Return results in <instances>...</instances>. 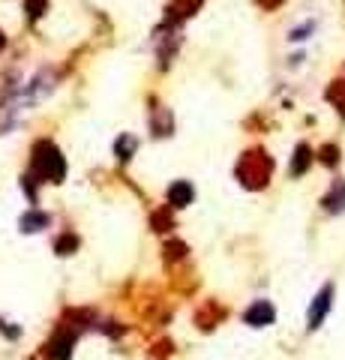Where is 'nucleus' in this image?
I'll list each match as a JSON object with an SVG mask.
<instances>
[{
    "label": "nucleus",
    "mask_w": 345,
    "mask_h": 360,
    "mask_svg": "<svg viewBox=\"0 0 345 360\" xmlns=\"http://www.w3.org/2000/svg\"><path fill=\"white\" fill-rule=\"evenodd\" d=\"M18 225H21V231H39V228H45V225H48V216L33 210V213H24Z\"/></svg>",
    "instance_id": "8"
},
{
    "label": "nucleus",
    "mask_w": 345,
    "mask_h": 360,
    "mask_svg": "<svg viewBox=\"0 0 345 360\" xmlns=\"http://www.w3.org/2000/svg\"><path fill=\"white\" fill-rule=\"evenodd\" d=\"M33 165H36V171H39V174H42L45 180H51V183H60L63 174H67V159L60 156V150L54 147L51 141L36 144Z\"/></svg>",
    "instance_id": "2"
},
{
    "label": "nucleus",
    "mask_w": 345,
    "mask_h": 360,
    "mask_svg": "<svg viewBox=\"0 0 345 360\" xmlns=\"http://www.w3.org/2000/svg\"><path fill=\"white\" fill-rule=\"evenodd\" d=\"M0 48H3V36H0Z\"/></svg>",
    "instance_id": "13"
},
{
    "label": "nucleus",
    "mask_w": 345,
    "mask_h": 360,
    "mask_svg": "<svg viewBox=\"0 0 345 360\" xmlns=\"http://www.w3.org/2000/svg\"><path fill=\"white\" fill-rule=\"evenodd\" d=\"M274 306H270L267 300H258V303H252L249 309H247V324H252V327H267V324H274Z\"/></svg>",
    "instance_id": "4"
},
{
    "label": "nucleus",
    "mask_w": 345,
    "mask_h": 360,
    "mask_svg": "<svg viewBox=\"0 0 345 360\" xmlns=\"http://www.w3.org/2000/svg\"><path fill=\"white\" fill-rule=\"evenodd\" d=\"M193 195H195L193 186H189L186 180H177V183L168 189V204L171 207H186L189 201H193Z\"/></svg>",
    "instance_id": "5"
},
{
    "label": "nucleus",
    "mask_w": 345,
    "mask_h": 360,
    "mask_svg": "<svg viewBox=\"0 0 345 360\" xmlns=\"http://www.w3.org/2000/svg\"><path fill=\"white\" fill-rule=\"evenodd\" d=\"M270 171H274V162H270L267 153L252 150V153H247V156L240 159V165H238V177H240V183H243V186L258 189V186H265V183H267Z\"/></svg>",
    "instance_id": "1"
},
{
    "label": "nucleus",
    "mask_w": 345,
    "mask_h": 360,
    "mask_svg": "<svg viewBox=\"0 0 345 360\" xmlns=\"http://www.w3.org/2000/svg\"><path fill=\"white\" fill-rule=\"evenodd\" d=\"M114 147H117V153H121V159H130L132 150H135V138H132V135H123V138L117 141Z\"/></svg>",
    "instance_id": "9"
},
{
    "label": "nucleus",
    "mask_w": 345,
    "mask_h": 360,
    "mask_svg": "<svg viewBox=\"0 0 345 360\" xmlns=\"http://www.w3.org/2000/svg\"><path fill=\"white\" fill-rule=\"evenodd\" d=\"M24 9L30 18H39L45 12V0H24Z\"/></svg>",
    "instance_id": "11"
},
{
    "label": "nucleus",
    "mask_w": 345,
    "mask_h": 360,
    "mask_svg": "<svg viewBox=\"0 0 345 360\" xmlns=\"http://www.w3.org/2000/svg\"><path fill=\"white\" fill-rule=\"evenodd\" d=\"M312 162V150L306 147V144H301V147L294 150V162H292V174H303L306 165Z\"/></svg>",
    "instance_id": "7"
},
{
    "label": "nucleus",
    "mask_w": 345,
    "mask_h": 360,
    "mask_svg": "<svg viewBox=\"0 0 345 360\" xmlns=\"http://www.w3.org/2000/svg\"><path fill=\"white\" fill-rule=\"evenodd\" d=\"M330 303H333V285H324L319 294H315V300L310 306V327H321V321H324V315H328L330 309Z\"/></svg>",
    "instance_id": "3"
},
{
    "label": "nucleus",
    "mask_w": 345,
    "mask_h": 360,
    "mask_svg": "<svg viewBox=\"0 0 345 360\" xmlns=\"http://www.w3.org/2000/svg\"><path fill=\"white\" fill-rule=\"evenodd\" d=\"M321 159L328 162V165H333V162L339 159V150H337V147H324V150H321Z\"/></svg>",
    "instance_id": "12"
},
{
    "label": "nucleus",
    "mask_w": 345,
    "mask_h": 360,
    "mask_svg": "<svg viewBox=\"0 0 345 360\" xmlns=\"http://www.w3.org/2000/svg\"><path fill=\"white\" fill-rule=\"evenodd\" d=\"M328 99H333V102H337L342 111H345V81H337V84L328 90Z\"/></svg>",
    "instance_id": "10"
},
{
    "label": "nucleus",
    "mask_w": 345,
    "mask_h": 360,
    "mask_svg": "<svg viewBox=\"0 0 345 360\" xmlns=\"http://www.w3.org/2000/svg\"><path fill=\"white\" fill-rule=\"evenodd\" d=\"M324 207H328L330 213H342L345 210V180H339V183L330 189V195L324 198Z\"/></svg>",
    "instance_id": "6"
}]
</instances>
